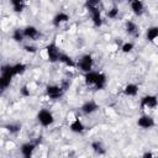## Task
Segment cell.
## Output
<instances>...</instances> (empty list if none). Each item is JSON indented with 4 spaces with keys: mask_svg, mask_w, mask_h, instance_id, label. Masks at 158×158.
I'll return each mask as SVG.
<instances>
[{
    "mask_svg": "<svg viewBox=\"0 0 158 158\" xmlns=\"http://www.w3.org/2000/svg\"><path fill=\"white\" fill-rule=\"evenodd\" d=\"M0 70H1V75H0V93H1L10 85L11 79L15 74H14V70H12V65H9V64L2 65Z\"/></svg>",
    "mask_w": 158,
    "mask_h": 158,
    "instance_id": "cell-1",
    "label": "cell"
},
{
    "mask_svg": "<svg viewBox=\"0 0 158 158\" xmlns=\"http://www.w3.org/2000/svg\"><path fill=\"white\" fill-rule=\"evenodd\" d=\"M37 120H38V122L42 126H49V125L53 123L54 117H53V115H52L51 111H48V110H41L38 112V115H37Z\"/></svg>",
    "mask_w": 158,
    "mask_h": 158,
    "instance_id": "cell-2",
    "label": "cell"
},
{
    "mask_svg": "<svg viewBox=\"0 0 158 158\" xmlns=\"http://www.w3.org/2000/svg\"><path fill=\"white\" fill-rule=\"evenodd\" d=\"M46 52H47V57H48V60H49V62L54 63V62L58 60L60 52H59L58 47L56 46V43H49V44L46 47Z\"/></svg>",
    "mask_w": 158,
    "mask_h": 158,
    "instance_id": "cell-3",
    "label": "cell"
},
{
    "mask_svg": "<svg viewBox=\"0 0 158 158\" xmlns=\"http://www.w3.org/2000/svg\"><path fill=\"white\" fill-rule=\"evenodd\" d=\"M86 9L91 14V20H93L94 26L100 27L102 25V19H101V14H100V10L98 9V6H86Z\"/></svg>",
    "mask_w": 158,
    "mask_h": 158,
    "instance_id": "cell-4",
    "label": "cell"
},
{
    "mask_svg": "<svg viewBox=\"0 0 158 158\" xmlns=\"http://www.w3.org/2000/svg\"><path fill=\"white\" fill-rule=\"evenodd\" d=\"M63 88L58 85H48L46 88V93L51 99H59L63 95Z\"/></svg>",
    "mask_w": 158,
    "mask_h": 158,
    "instance_id": "cell-5",
    "label": "cell"
},
{
    "mask_svg": "<svg viewBox=\"0 0 158 158\" xmlns=\"http://www.w3.org/2000/svg\"><path fill=\"white\" fill-rule=\"evenodd\" d=\"M79 68L83 70V72H90L91 68H93V57L90 54H85L81 57L80 62H79Z\"/></svg>",
    "mask_w": 158,
    "mask_h": 158,
    "instance_id": "cell-6",
    "label": "cell"
},
{
    "mask_svg": "<svg viewBox=\"0 0 158 158\" xmlns=\"http://www.w3.org/2000/svg\"><path fill=\"white\" fill-rule=\"evenodd\" d=\"M137 125H138L139 127L144 128V130H148V128H152V127L154 126V120H153L151 116H148V115H142V116L138 118Z\"/></svg>",
    "mask_w": 158,
    "mask_h": 158,
    "instance_id": "cell-7",
    "label": "cell"
},
{
    "mask_svg": "<svg viewBox=\"0 0 158 158\" xmlns=\"http://www.w3.org/2000/svg\"><path fill=\"white\" fill-rule=\"evenodd\" d=\"M157 106V96L156 95H146L141 100V107H156Z\"/></svg>",
    "mask_w": 158,
    "mask_h": 158,
    "instance_id": "cell-8",
    "label": "cell"
},
{
    "mask_svg": "<svg viewBox=\"0 0 158 158\" xmlns=\"http://www.w3.org/2000/svg\"><path fill=\"white\" fill-rule=\"evenodd\" d=\"M22 33H23V37H27L30 40H36L40 36V32H38V30L35 26H27V27H25L22 30Z\"/></svg>",
    "mask_w": 158,
    "mask_h": 158,
    "instance_id": "cell-9",
    "label": "cell"
},
{
    "mask_svg": "<svg viewBox=\"0 0 158 158\" xmlns=\"http://www.w3.org/2000/svg\"><path fill=\"white\" fill-rule=\"evenodd\" d=\"M130 5H131L132 11H133L136 15L141 16V15L144 12V5H143V2H142L141 0H131V1H130Z\"/></svg>",
    "mask_w": 158,
    "mask_h": 158,
    "instance_id": "cell-10",
    "label": "cell"
},
{
    "mask_svg": "<svg viewBox=\"0 0 158 158\" xmlns=\"http://www.w3.org/2000/svg\"><path fill=\"white\" fill-rule=\"evenodd\" d=\"M98 109H99V105H98L96 102H94V101H86V102L83 104V106H81V111H83L84 114H86V115L95 112Z\"/></svg>",
    "mask_w": 158,
    "mask_h": 158,
    "instance_id": "cell-11",
    "label": "cell"
},
{
    "mask_svg": "<svg viewBox=\"0 0 158 158\" xmlns=\"http://www.w3.org/2000/svg\"><path fill=\"white\" fill-rule=\"evenodd\" d=\"M35 148H36V144H35V143L27 142V143H23V144L21 146V152H22V154H23L26 158H30V157L32 156Z\"/></svg>",
    "mask_w": 158,
    "mask_h": 158,
    "instance_id": "cell-12",
    "label": "cell"
},
{
    "mask_svg": "<svg viewBox=\"0 0 158 158\" xmlns=\"http://www.w3.org/2000/svg\"><path fill=\"white\" fill-rule=\"evenodd\" d=\"M69 20V15H67L65 12H59V14H57L54 17H53V25L54 26H59V25H62V23H64V22H67Z\"/></svg>",
    "mask_w": 158,
    "mask_h": 158,
    "instance_id": "cell-13",
    "label": "cell"
},
{
    "mask_svg": "<svg viewBox=\"0 0 158 158\" xmlns=\"http://www.w3.org/2000/svg\"><path fill=\"white\" fill-rule=\"evenodd\" d=\"M94 85H95V89H98V90L104 89L106 85V75L104 73H98V77H96Z\"/></svg>",
    "mask_w": 158,
    "mask_h": 158,
    "instance_id": "cell-14",
    "label": "cell"
},
{
    "mask_svg": "<svg viewBox=\"0 0 158 158\" xmlns=\"http://www.w3.org/2000/svg\"><path fill=\"white\" fill-rule=\"evenodd\" d=\"M84 125H83V122L79 120V117H75V120L70 123V131H73V132H75V133H81L83 131H84Z\"/></svg>",
    "mask_w": 158,
    "mask_h": 158,
    "instance_id": "cell-15",
    "label": "cell"
},
{
    "mask_svg": "<svg viewBox=\"0 0 158 158\" xmlns=\"http://www.w3.org/2000/svg\"><path fill=\"white\" fill-rule=\"evenodd\" d=\"M123 93H125V95H127V96H135V95H137V93H138V86H137L136 84H127V85L123 88Z\"/></svg>",
    "mask_w": 158,
    "mask_h": 158,
    "instance_id": "cell-16",
    "label": "cell"
},
{
    "mask_svg": "<svg viewBox=\"0 0 158 158\" xmlns=\"http://www.w3.org/2000/svg\"><path fill=\"white\" fill-rule=\"evenodd\" d=\"M58 60L59 62H62L63 64H65L67 67H70V68H73V67H75V62L68 56V54H64V53H60L59 54V58H58Z\"/></svg>",
    "mask_w": 158,
    "mask_h": 158,
    "instance_id": "cell-17",
    "label": "cell"
},
{
    "mask_svg": "<svg viewBox=\"0 0 158 158\" xmlns=\"http://www.w3.org/2000/svg\"><path fill=\"white\" fill-rule=\"evenodd\" d=\"M126 31H127L128 35H132V36H137L138 35V27L132 21H127L126 22Z\"/></svg>",
    "mask_w": 158,
    "mask_h": 158,
    "instance_id": "cell-18",
    "label": "cell"
},
{
    "mask_svg": "<svg viewBox=\"0 0 158 158\" xmlns=\"http://www.w3.org/2000/svg\"><path fill=\"white\" fill-rule=\"evenodd\" d=\"M96 77H98V72H93V70H90V72H86L85 73V83L88 84V85H94V83H95V80H96Z\"/></svg>",
    "mask_w": 158,
    "mask_h": 158,
    "instance_id": "cell-19",
    "label": "cell"
},
{
    "mask_svg": "<svg viewBox=\"0 0 158 158\" xmlns=\"http://www.w3.org/2000/svg\"><path fill=\"white\" fill-rule=\"evenodd\" d=\"M158 37V27H151L147 30V40L149 42H154Z\"/></svg>",
    "mask_w": 158,
    "mask_h": 158,
    "instance_id": "cell-20",
    "label": "cell"
},
{
    "mask_svg": "<svg viewBox=\"0 0 158 158\" xmlns=\"http://www.w3.org/2000/svg\"><path fill=\"white\" fill-rule=\"evenodd\" d=\"M12 6H14V10L16 12H21L23 9H25V4H23V0H10Z\"/></svg>",
    "mask_w": 158,
    "mask_h": 158,
    "instance_id": "cell-21",
    "label": "cell"
},
{
    "mask_svg": "<svg viewBox=\"0 0 158 158\" xmlns=\"http://www.w3.org/2000/svg\"><path fill=\"white\" fill-rule=\"evenodd\" d=\"M12 70H14V74H15V75L22 74V73H25V70H26V64H23V63H17V64L12 65Z\"/></svg>",
    "mask_w": 158,
    "mask_h": 158,
    "instance_id": "cell-22",
    "label": "cell"
},
{
    "mask_svg": "<svg viewBox=\"0 0 158 158\" xmlns=\"http://www.w3.org/2000/svg\"><path fill=\"white\" fill-rule=\"evenodd\" d=\"M91 148H93V151H94L95 153H99V154H104V153H105V149L102 148V144H101V142H99V141L93 142V143H91Z\"/></svg>",
    "mask_w": 158,
    "mask_h": 158,
    "instance_id": "cell-23",
    "label": "cell"
},
{
    "mask_svg": "<svg viewBox=\"0 0 158 158\" xmlns=\"http://www.w3.org/2000/svg\"><path fill=\"white\" fill-rule=\"evenodd\" d=\"M12 38H14L16 42H21V41L23 40V33H22V31H21L20 28H16V30L14 31V33H12Z\"/></svg>",
    "mask_w": 158,
    "mask_h": 158,
    "instance_id": "cell-24",
    "label": "cell"
},
{
    "mask_svg": "<svg viewBox=\"0 0 158 158\" xmlns=\"http://www.w3.org/2000/svg\"><path fill=\"white\" fill-rule=\"evenodd\" d=\"M107 16H109L110 19H116V17L118 16V9H117L116 6H114L111 10H109V12H107Z\"/></svg>",
    "mask_w": 158,
    "mask_h": 158,
    "instance_id": "cell-25",
    "label": "cell"
},
{
    "mask_svg": "<svg viewBox=\"0 0 158 158\" xmlns=\"http://www.w3.org/2000/svg\"><path fill=\"white\" fill-rule=\"evenodd\" d=\"M122 52L123 53H128V52H131L132 49H133V43H131V42H126V43H123V46H122Z\"/></svg>",
    "mask_w": 158,
    "mask_h": 158,
    "instance_id": "cell-26",
    "label": "cell"
},
{
    "mask_svg": "<svg viewBox=\"0 0 158 158\" xmlns=\"http://www.w3.org/2000/svg\"><path fill=\"white\" fill-rule=\"evenodd\" d=\"M6 130H7L10 133H16V132L20 130V126H19V125H7V126H6Z\"/></svg>",
    "mask_w": 158,
    "mask_h": 158,
    "instance_id": "cell-27",
    "label": "cell"
},
{
    "mask_svg": "<svg viewBox=\"0 0 158 158\" xmlns=\"http://www.w3.org/2000/svg\"><path fill=\"white\" fill-rule=\"evenodd\" d=\"M100 4V0H86L85 6H98Z\"/></svg>",
    "mask_w": 158,
    "mask_h": 158,
    "instance_id": "cell-28",
    "label": "cell"
},
{
    "mask_svg": "<svg viewBox=\"0 0 158 158\" xmlns=\"http://www.w3.org/2000/svg\"><path fill=\"white\" fill-rule=\"evenodd\" d=\"M21 95H22V96H30V90L27 89L26 85L21 88Z\"/></svg>",
    "mask_w": 158,
    "mask_h": 158,
    "instance_id": "cell-29",
    "label": "cell"
},
{
    "mask_svg": "<svg viewBox=\"0 0 158 158\" xmlns=\"http://www.w3.org/2000/svg\"><path fill=\"white\" fill-rule=\"evenodd\" d=\"M25 49H26L27 52H31V53H35V52H36V47H33V46H26Z\"/></svg>",
    "mask_w": 158,
    "mask_h": 158,
    "instance_id": "cell-30",
    "label": "cell"
},
{
    "mask_svg": "<svg viewBox=\"0 0 158 158\" xmlns=\"http://www.w3.org/2000/svg\"><path fill=\"white\" fill-rule=\"evenodd\" d=\"M152 156H153L152 153H144V154H143V157H144V158H147V157H148V158H151Z\"/></svg>",
    "mask_w": 158,
    "mask_h": 158,
    "instance_id": "cell-31",
    "label": "cell"
}]
</instances>
